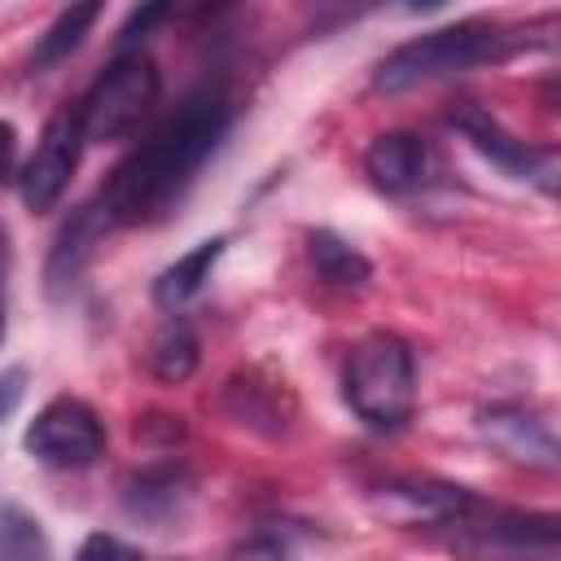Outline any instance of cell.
<instances>
[{
    "instance_id": "15",
    "label": "cell",
    "mask_w": 561,
    "mask_h": 561,
    "mask_svg": "<svg viewBox=\"0 0 561 561\" xmlns=\"http://www.w3.org/2000/svg\"><path fill=\"white\" fill-rule=\"evenodd\" d=\"M96 18H101V4H70V9H61V13L53 18V26L35 39L31 66H35V70H48V66H57L61 57H70V53L83 44V35L96 26Z\"/></svg>"
},
{
    "instance_id": "3",
    "label": "cell",
    "mask_w": 561,
    "mask_h": 561,
    "mask_svg": "<svg viewBox=\"0 0 561 561\" xmlns=\"http://www.w3.org/2000/svg\"><path fill=\"white\" fill-rule=\"evenodd\" d=\"M425 530L460 561H557L552 513L504 508L473 491L451 513L425 522Z\"/></svg>"
},
{
    "instance_id": "5",
    "label": "cell",
    "mask_w": 561,
    "mask_h": 561,
    "mask_svg": "<svg viewBox=\"0 0 561 561\" xmlns=\"http://www.w3.org/2000/svg\"><path fill=\"white\" fill-rule=\"evenodd\" d=\"M158 61L145 48H127L114 53V61L92 79V88L83 92V101L75 105L83 140H123L136 131V123L149 114V105L158 101Z\"/></svg>"
},
{
    "instance_id": "9",
    "label": "cell",
    "mask_w": 561,
    "mask_h": 561,
    "mask_svg": "<svg viewBox=\"0 0 561 561\" xmlns=\"http://www.w3.org/2000/svg\"><path fill=\"white\" fill-rule=\"evenodd\" d=\"M478 430L508 460L530 465V469H557V434L543 412L522 408V403H495L478 416Z\"/></svg>"
},
{
    "instance_id": "14",
    "label": "cell",
    "mask_w": 561,
    "mask_h": 561,
    "mask_svg": "<svg viewBox=\"0 0 561 561\" xmlns=\"http://www.w3.org/2000/svg\"><path fill=\"white\" fill-rule=\"evenodd\" d=\"M307 259H311L316 276H320L324 285H333V289L359 294V289H368V280H373V263H368L346 237H337V232H329V228L307 232Z\"/></svg>"
},
{
    "instance_id": "22",
    "label": "cell",
    "mask_w": 561,
    "mask_h": 561,
    "mask_svg": "<svg viewBox=\"0 0 561 561\" xmlns=\"http://www.w3.org/2000/svg\"><path fill=\"white\" fill-rule=\"evenodd\" d=\"M9 259H13V250H9V228L0 224V342H4V280H9Z\"/></svg>"
},
{
    "instance_id": "1",
    "label": "cell",
    "mask_w": 561,
    "mask_h": 561,
    "mask_svg": "<svg viewBox=\"0 0 561 561\" xmlns=\"http://www.w3.org/2000/svg\"><path fill=\"white\" fill-rule=\"evenodd\" d=\"M232 127V96L224 88L188 92L105 180L96 206L105 210L110 228H140L167 219L184 193L193 188L197 171L210 162L219 140Z\"/></svg>"
},
{
    "instance_id": "2",
    "label": "cell",
    "mask_w": 561,
    "mask_h": 561,
    "mask_svg": "<svg viewBox=\"0 0 561 561\" xmlns=\"http://www.w3.org/2000/svg\"><path fill=\"white\" fill-rule=\"evenodd\" d=\"M522 48H530V35L522 26H504L491 18H460L451 26L425 31L416 39L399 44L394 53H386L373 75V88L377 92H412V88L456 79L478 66H500V61L517 57Z\"/></svg>"
},
{
    "instance_id": "13",
    "label": "cell",
    "mask_w": 561,
    "mask_h": 561,
    "mask_svg": "<svg viewBox=\"0 0 561 561\" xmlns=\"http://www.w3.org/2000/svg\"><path fill=\"white\" fill-rule=\"evenodd\" d=\"M224 245H228V237H206V241H197L193 250H184L175 263H167V267L158 272V280H153V302L167 307V311H180L188 298H197L202 285L210 280V272H215Z\"/></svg>"
},
{
    "instance_id": "6",
    "label": "cell",
    "mask_w": 561,
    "mask_h": 561,
    "mask_svg": "<svg viewBox=\"0 0 561 561\" xmlns=\"http://www.w3.org/2000/svg\"><path fill=\"white\" fill-rule=\"evenodd\" d=\"M22 447L48 469H88L105 456V421L79 394H53L22 434Z\"/></svg>"
},
{
    "instance_id": "19",
    "label": "cell",
    "mask_w": 561,
    "mask_h": 561,
    "mask_svg": "<svg viewBox=\"0 0 561 561\" xmlns=\"http://www.w3.org/2000/svg\"><path fill=\"white\" fill-rule=\"evenodd\" d=\"M228 561H289V552L280 548V539H267V535H259V539H250V543H241Z\"/></svg>"
},
{
    "instance_id": "18",
    "label": "cell",
    "mask_w": 561,
    "mask_h": 561,
    "mask_svg": "<svg viewBox=\"0 0 561 561\" xmlns=\"http://www.w3.org/2000/svg\"><path fill=\"white\" fill-rule=\"evenodd\" d=\"M75 561H145V552H140L136 543L110 535V530H92V535L79 543Z\"/></svg>"
},
{
    "instance_id": "10",
    "label": "cell",
    "mask_w": 561,
    "mask_h": 561,
    "mask_svg": "<svg viewBox=\"0 0 561 561\" xmlns=\"http://www.w3.org/2000/svg\"><path fill=\"white\" fill-rule=\"evenodd\" d=\"M364 171H368V180H373L377 193H386V197H408V193H416V188L430 180V171H434V149H430L425 136L394 127V131L373 136V145L364 149Z\"/></svg>"
},
{
    "instance_id": "11",
    "label": "cell",
    "mask_w": 561,
    "mask_h": 561,
    "mask_svg": "<svg viewBox=\"0 0 561 561\" xmlns=\"http://www.w3.org/2000/svg\"><path fill=\"white\" fill-rule=\"evenodd\" d=\"M105 232H110V219H105V210L96 202H83L61 224V232L53 237V250H48V267H44V280H48L53 298H66L79 285V276L88 272V263H92L96 245L105 241Z\"/></svg>"
},
{
    "instance_id": "20",
    "label": "cell",
    "mask_w": 561,
    "mask_h": 561,
    "mask_svg": "<svg viewBox=\"0 0 561 561\" xmlns=\"http://www.w3.org/2000/svg\"><path fill=\"white\" fill-rule=\"evenodd\" d=\"M13 167H18V127L0 118V184L13 180Z\"/></svg>"
},
{
    "instance_id": "12",
    "label": "cell",
    "mask_w": 561,
    "mask_h": 561,
    "mask_svg": "<svg viewBox=\"0 0 561 561\" xmlns=\"http://www.w3.org/2000/svg\"><path fill=\"white\" fill-rule=\"evenodd\" d=\"M193 500V478L180 465H149L127 478L123 486V508L136 522H175L184 517Z\"/></svg>"
},
{
    "instance_id": "7",
    "label": "cell",
    "mask_w": 561,
    "mask_h": 561,
    "mask_svg": "<svg viewBox=\"0 0 561 561\" xmlns=\"http://www.w3.org/2000/svg\"><path fill=\"white\" fill-rule=\"evenodd\" d=\"M83 145H88V140H83L79 114H75L70 105L57 110V114L44 123V131H39V140H35V153H31V158L22 162V171H18V193H22L26 210L44 215V210H53V206L66 197Z\"/></svg>"
},
{
    "instance_id": "17",
    "label": "cell",
    "mask_w": 561,
    "mask_h": 561,
    "mask_svg": "<svg viewBox=\"0 0 561 561\" xmlns=\"http://www.w3.org/2000/svg\"><path fill=\"white\" fill-rule=\"evenodd\" d=\"M0 561H48V539L39 522L18 504L0 508Z\"/></svg>"
},
{
    "instance_id": "8",
    "label": "cell",
    "mask_w": 561,
    "mask_h": 561,
    "mask_svg": "<svg viewBox=\"0 0 561 561\" xmlns=\"http://www.w3.org/2000/svg\"><path fill=\"white\" fill-rule=\"evenodd\" d=\"M451 127L482 153V158H491L500 171H508V175H517V180H530V184H539L543 193H552V184H557V153L552 149H539V145H526L522 136H513L486 105H478V101H456L451 105Z\"/></svg>"
},
{
    "instance_id": "16",
    "label": "cell",
    "mask_w": 561,
    "mask_h": 561,
    "mask_svg": "<svg viewBox=\"0 0 561 561\" xmlns=\"http://www.w3.org/2000/svg\"><path fill=\"white\" fill-rule=\"evenodd\" d=\"M197 359H202V351H197V337H193V329H188L184 320H171V324L153 337V346H149V368H153V377L167 381V386L188 381L193 368H197Z\"/></svg>"
},
{
    "instance_id": "21",
    "label": "cell",
    "mask_w": 561,
    "mask_h": 561,
    "mask_svg": "<svg viewBox=\"0 0 561 561\" xmlns=\"http://www.w3.org/2000/svg\"><path fill=\"white\" fill-rule=\"evenodd\" d=\"M22 390H26V373H22V368H9V373H0V421H4V416L18 408Z\"/></svg>"
},
{
    "instance_id": "4",
    "label": "cell",
    "mask_w": 561,
    "mask_h": 561,
    "mask_svg": "<svg viewBox=\"0 0 561 561\" xmlns=\"http://www.w3.org/2000/svg\"><path fill=\"white\" fill-rule=\"evenodd\" d=\"M342 394L368 430H377V434L403 430L416 412V355H412V346L390 329L364 333L346 351Z\"/></svg>"
}]
</instances>
